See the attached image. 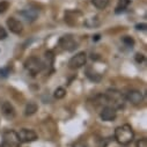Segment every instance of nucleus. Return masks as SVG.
<instances>
[{
	"label": "nucleus",
	"instance_id": "f257e3e1",
	"mask_svg": "<svg viewBox=\"0 0 147 147\" xmlns=\"http://www.w3.org/2000/svg\"><path fill=\"white\" fill-rule=\"evenodd\" d=\"M133 137H134V132L129 124L121 125L115 130V139L121 145H124V146L129 145L133 140Z\"/></svg>",
	"mask_w": 147,
	"mask_h": 147
},
{
	"label": "nucleus",
	"instance_id": "f03ea898",
	"mask_svg": "<svg viewBox=\"0 0 147 147\" xmlns=\"http://www.w3.org/2000/svg\"><path fill=\"white\" fill-rule=\"evenodd\" d=\"M105 96L108 98L109 105L114 107L115 109H122V108H124L125 102H126V97L121 92L115 90V89H109L107 92Z\"/></svg>",
	"mask_w": 147,
	"mask_h": 147
},
{
	"label": "nucleus",
	"instance_id": "7ed1b4c3",
	"mask_svg": "<svg viewBox=\"0 0 147 147\" xmlns=\"http://www.w3.org/2000/svg\"><path fill=\"white\" fill-rule=\"evenodd\" d=\"M43 67H44L43 61L37 57H29L24 61V68L32 77L36 76V74H38V73L43 69Z\"/></svg>",
	"mask_w": 147,
	"mask_h": 147
},
{
	"label": "nucleus",
	"instance_id": "20e7f679",
	"mask_svg": "<svg viewBox=\"0 0 147 147\" xmlns=\"http://www.w3.org/2000/svg\"><path fill=\"white\" fill-rule=\"evenodd\" d=\"M3 139L6 147H20L21 145L18 132H15L14 130H6L3 133Z\"/></svg>",
	"mask_w": 147,
	"mask_h": 147
},
{
	"label": "nucleus",
	"instance_id": "39448f33",
	"mask_svg": "<svg viewBox=\"0 0 147 147\" xmlns=\"http://www.w3.org/2000/svg\"><path fill=\"white\" fill-rule=\"evenodd\" d=\"M84 21L82 19V13L80 11H74V9H69L66 11L65 13V22L69 26H79Z\"/></svg>",
	"mask_w": 147,
	"mask_h": 147
},
{
	"label": "nucleus",
	"instance_id": "423d86ee",
	"mask_svg": "<svg viewBox=\"0 0 147 147\" xmlns=\"http://www.w3.org/2000/svg\"><path fill=\"white\" fill-rule=\"evenodd\" d=\"M87 63V55L85 52H79L76 56H73L68 61V67L71 69H78L81 68Z\"/></svg>",
	"mask_w": 147,
	"mask_h": 147
},
{
	"label": "nucleus",
	"instance_id": "0eeeda50",
	"mask_svg": "<svg viewBox=\"0 0 147 147\" xmlns=\"http://www.w3.org/2000/svg\"><path fill=\"white\" fill-rule=\"evenodd\" d=\"M59 45L66 51H73L78 48V43L71 35H65L59 40Z\"/></svg>",
	"mask_w": 147,
	"mask_h": 147
},
{
	"label": "nucleus",
	"instance_id": "6e6552de",
	"mask_svg": "<svg viewBox=\"0 0 147 147\" xmlns=\"http://www.w3.org/2000/svg\"><path fill=\"white\" fill-rule=\"evenodd\" d=\"M116 109L111 105H105L100 113V117L104 122H113L116 118Z\"/></svg>",
	"mask_w": 147,
	"mask_h": 147
},
{
	"label": "nucleus",
	"instance_id": "1a4fd4ad",
	"mask_svg": "<svg viewBox=\"0 0 147 147\" xmlns=\"http://www.w3.org/2000/svg\"><path fill=\"white\" fill-rule=\"evenodd\" d=\"M18 136L21 142H31L37 139V133L34 130H29V129L20 130V132H18Z\"/></svg>",
	"mask_w": 147,
	"mask_h": 147
},
{
	"label": "nucleus",
	"instance_id": "9d476101",
	"mask_svg": "<svg viewBox=\"0 0 147 147\" xmlns=\"http://www.w3.org/2000/svg\"><path fill=\"white\" fill-rule=\"evenodd\" d=\"M6 24L8 27V29L11 30V32L15 34V35H20L23 31V24L21 21H19L15 18H8L6 21Z\"/></svg>",
	"mask_w": 147,
	"mask_h": 147
},
{
	"label": "nucleus",
	"instance_id": "9b49d317",
	"mask_svg": "<svg viewBox=\"0 0 147 147\" xmlns=\"http://www.w3.org/2000/svg\"><path fill=\"white\" fill-rule=\"evenodd\" d=\"M125 97H126V100H127L129 102H131L132 104L138 105V104H140V103L142 102V100H144V94H142L140 90L133 89V90H129Z\"/></svg>",
	"mask_w": 147,
	"mask_h": 147
},
{
	"label": "nucleus",
	"instance_id": "f8f14e48",
	"mask_svg": "<svg viewBox=\"0 0 147 147\" xmlns=\"http://www.w3.org/2000/svg\"><path fill=\"white\" fill-rule=\"evenodd\" d=\"M1 113H3V115H4L7 119H13V118L15 117V115H16L15 108H14L13 104H12L11 102H8V101L3 102V104H1Z\"/></svg>",
	"mask_w": 147,
	"mask_h": 147
},
{
	"label": "nucleus",
	"instance_id": "ddd939ff",
	"mask_svg": "<svg viewBox=\"0 0 147 147\" xmlns=\"http://www.w3.org/2000/svg\"><path fill=\"white\" fill-rule=\"evenodd\" d=\"M21 15L28 21V22H32L37 19L38 16V12L36 9H32V8H28V9H24L21 12Z\"/></svg>",
	"mask_w": 147,
	"mask_h": 147
},
{
	"label": "nucleus",
	"instance_id": "4468645a",
	"mask_svg": "<svg viewBox=\"0 0 147 147\" xmlns=\"http://www.w3.org/2000/svg\"><path fill=\"white\" fill-rule=\"evenodd\" d=\"M37 109H38V107L35 102H29L26 105V110H24L26 113L24 114H26V116H31V115H34L36 111H37Z\"/></svg>",
	"mask_w": 147,
	"mask_h": 147
},
{
	"label": "nucleus",
	"instance_id": "2eb2a0df",
	"mask_svg": "<svg viewBox=\"0 0 147 147\" xmlns=\"http://www.w3.org/2000/svg\"><path fill=\"white\" fill-rule=\"evenodd\" d=\"M92 3L97 9H104L109 4V0H92Z\"/></svg>",
	"mask_w": 147,
	"mask_h": 147
},
{
	"label": "nucleus",
	"instance_id": "dca6fc26",
	"mask_svg": "<svg viewBox=\"0 0 147 147\" xmlns=\"http://www.w3.org/2000/svg\"><path fill=\"white\" fill-rule=\"evenodd\" d=\"M130 5V0H118V5L116 7V13H121L125 11V8Z\"/></svg>",
	"mask_w": 147,
	"mask_h": 147
},
{
	"label": "nucleus",
	"instance_id": "f3484780",
	"mask_svg": "<svg viewBox=\"0 0 147 147\" xmlns=\"http://www.w3.org/2000/svg\"><path fill=\"white\" fill-rule=\"evenodd\" d=\"M65 95H66V90H65L63 87H59V88H57V89L55 90V93H53V96H55L57 100L64 98V97H65Z\"/></svg>",
	"mask_w": 147,
	"mask_h": 147
},
{
	"label": "nucleus",
	"instance_id": "a211bd4d",
	"mask_svg": "<svg viewBox=\"0 0 147 147\" xmlns=\"http://www.w3.org/2000/svg\"><path fill=\"white\" fill-rule=\"evenodd\" d=\"M9 7V4L8 1H5V0H3V1H0V14L5 13Z\"/></svg>",
	"mask_w": 147,
	"mask_h": 147
},
{
	"label": "nucleus",
	"instance_id": "6ab92c4d",
	"mask_svg": "<svg viewBox=\"0 0 147 147\" xmlns=\"http://www.w3.org/2000/svg\"><path fill=\"white\" fill-rule=\"evenodd\" d=\"M136 145H137V147H147V140H146V138L139 139Z\"/></svg>",
	"mask_w": 147,
	"mask_h": 147
},
{
	"label": "nucleus",
	"instance_id": "aec40b11",
	"mask_svg": "<svg viewBox=\"0 0 147 147\" xmlns=\"http://www.w3.org/2000/svg\"><path fill=\"white\" fill-rule=\"evenodd\" d=\"M123 42H124V43H126L127 45H133V43H134V41H133V38H131V37H129V36H125V37L123 38Z\"/></svg>",
	"mask_w": 147,
	"mask_h": 147
},
{
	"label": "nucleus",
	"instance_id": "412c9836",
	"mask_svg": "<svg viewBox=\"0 0 147 147\" xmlns=\"http://www.w3.org/2000/svg\"><path fill=\"white\" fill-rule=\"evenodd\" d=\"M7 37V32H6V30L4 29V28H0V41L1 40H5Z\"/></svg>",
	"mask_w": 147,
	"mask_h": 147
},
{
	"label": "nucleus",
	"instance_id": "4be33fe9",
	"mask_svg": "<svg viewBox=\"0 0 147 147\" xmlns=\"http://www.w3.org/2000/svg\"><path fill=\"white\" fill-rule=\"evenodd\" d=\"M7 76H8V72L4 68H0V79H5L7 78Z\"/></svg>",
	"mask_w": 147,
	"mask_h": 147
},
{
	"label": "nucleus",
	"instance_id": "5701e85b",
	"mask_svg": "<svg viewBox=\"0 0 147 147\" xmlns=\"http://www.w3.org/2000/svg\"><path fill=\"white\" fill-rule=\"evenodd\" d=\"M136 60H137L138 63H141V61H144V60H145V57H144V55H141V53H137V55H136Z\"/></svg>",
	"mask_w": 147,
	"mask_h": 147
},
{
	"label": "nucleus",
	"instance_id": "b1692460",
	"mask_svg": "<svg viewBox=\"0 0 147 147\" xmlns=\"http://www.w3.org/2000/svg\"><path fill=\"white\" fill-rule=\"evenodd\" d=\"M73 147H87V145H86V142H84V141H78L77 144L73 145Z\"/></svg>",
	"mask_w": 147,
	"mask_h": 147
},
{
	"label": "nucleus",
	"instance_id": "393cba45",
	"mask_svg": "<svg viewBox=\"0 0 147 147\" xmlns=\"http://www.w3.org/2000/svg\"><path fill=\"white\" fill-rule=\"evenodd\" d=\"M136 28H137L138 30H145V29H146V24H145V23H141V24H137V26H136Z\"/></svg>",
	"mask_w": 147,
	"mask_h": 147
}]
</instances>
